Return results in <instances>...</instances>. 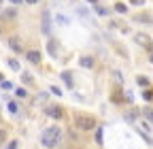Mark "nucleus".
<instances>
[{
    "label": "nucleus",
    "mask_w": 153,
    "mask_h": 149,
    "mask_svg": "<svg viewBox=\"0 0 153 149\" xmlns=\"http://www.w3.org/2000/svg\"><path fill=\"white\" fill-rule=\"evenodd\" d=\"M17 13H15V9H9V11H4L2 13V17H4V19H11V17H15Z\"/></svg>",
    "instance_id": "4468645a"
},
{
    "label": "nucleus",
    "mask_w": 153,
    "mask_h": 149,
    "mask_svg": "<svg viewBox=\"0 0 153 149\" xmlns=\"http://www.w3.org/2000/svg\"><path fill=\"white\" fill-rule=\"evenodd\" d=\"M2 81H4V79H2V74H0V83H2Z\"/></svg>",
    "instance_id": "473e14b6"
},
{
    "label": "nucleus",
    "mask_w": 153,
    "mask_h": 149,
    "mask_svg": "<svg viewBox=\"0 0 153 149\" xmlns=\"http://www.w3.org/2000/svg\"><path fill=\"white\" fill-rule=\"evenodd\" d=\"M60 141H62V130L57 128V126L47 128L45 132H43V136H41V143H43L45 147H49V149L57 147V145H60Z\"/></svg>",
    "instance_id": "f257e3e1"
},
{
    "label": "nucleus",
    "mask_w": 153,
    "mask_h": 149,
    "mask_svg": "<svg viewBox=\"0 0 153 149\" xmlns=\"http://www.w3.org/2000/svg\"><path fill=\"white\" fill-rule=\"evenodd\" d=\"M7 149H17V141H11V143L7 145Z\"/></svg>",
    "instance_id": "bb28decb"
},
{
    "label": "nucleus",
    "mask_w": 153,
    "mask_h": 149,
    "mask_svg": "<svg viewBox=\"0 0 153 149\" xmlns=\"http://www.w3.org/2000/svg\"><path fill=\"white\" fill-rule=\"evenodd\" d=\"M0 2H2V0H0Z\"/></svg>",
    "instance_id": "72a5a7b5"
},
{
    "label": "nucleus",
    "mask_w": 153,
    "mask_h": 149,
    "mask_svg": "<svg viewBox=\"0 0 153 149\" xmlns=\"http://www.w3.org/2000/svg\"><path fill=\"white\" fill-rule=\"evenodd\" d=\"M74 126L79 128V130H94L96 128V119L91 115H74Z\"/></svg>",
    "instance_id": "f03ea898"
},
{
    "label": "nucleus",
    "mask_w": 153,
    "mask_h": 149,
    "mask_svg": "<svg viewBox=\"0 0 153 149\" xmlns=\"http://www.w3.org/2000/svg\"><path fill=\"white\" fill-rule=\"evenodd\" d=\"M62 79L66 81V85H68V87H74V83H72V74H70V70H64V72H62Z\"/></svg>",
    "instance_id": "1a4fd4ad"
},
{
    "label": "nucleus",
    "mask_w": 153,
    "mask_h": 149,
    "mask_svg": "<svg viewBox=\"0 0 153 149\" xmlns=\"http://www.w3.org/2000/svg\"><path fill=\"white\" fill-rule=\"evenodd\" d=\"M9 66H11L13 70H19V62H17V60H13V58L9 60Z\"/></svg>",
    "instance_id": "f3484780"
},
{
    "label": "nucleus",
    "mask_w": 153,
    "mask_h": 149,
    "mask_svg": "<svg viewBox=\"0 0 153 149\" xmlns=\"http://www.w3.org/2000/svg\"><path fill=\"white\" fill-rule=\"evenodd\" d=\"M136 43L153 51V43H151V39H149V36H147V34H143V32H140V34H136Z\"/></svg>",
    "instance_id": "39448f33"
},
{
    "label": "nucleus",
    "mask_w": 153,
    "mask_h": 149,
    "mask_svg": "<svg viewBox=\"0 0 153 149\" xmlns=\"http://www.w3.org/2000/svg\"><path fill=\"white\" fill-rule=\"evenodd\" d=\"M43 30H45V34H51V19H49V11H43Z\"/></svg>",
    "instance_id": "423d86ee"
},
{
    "label": "nucleus",
    "mask_w": 153,
    "mask_h": 149,
    "mask_svg": "<svg viewBox=\"0 0 153 149\" xmlns=\"http://www.w3.org/2000/svg\"><path fill=\"white\" fill-rule=\"evenodd\" d=\"M22 81H26V83H32L34 79H32V74H28V72H24V74H22Z\"/></svg>",
    "instance_id": "a211bd4d"
},
{
    "label": "nucleus",
    "mask_w": 153,
    "mask_h": 149,
    "mask_svg": "<svg viewBox=\"0 0 153 149\" xmlns=\"http://www.w3.org/2000/svg\"><path fill=\"white\" fill-rule=\"evenodd\" d=\"M28 60L32 64H41V51H28Z\"/></svg>",
    "instance_id": "0eeeda50"
},
{
    "label": "nucleus",
    "mask_w": 153,
    "mask_h": 149,
    "mask_svg": "<svg viewBox=\"0 0 153 149\" xmlns=\"http://www.w3.org/2000/svg\"><path fill=\"white\" fill-rule=\"evenodd\" d=\"M15 94H17L19 98H26V89H17V92H15Z\"/></svg>",
    "instance_id": "393cba45"
},
{
    "label": "nucleus",
    "mask_w": 153,
    "mask_h": 149,
    "mask_svg": "<svg viewBox=\"0 0 153 149\" xmlns=\"http://www.w3.org/2000/svg\"><path fill=\"white\" fill-rule=\"evenodd\" d=\"M9 2H13V4H22L24 0H9Z\"/></svg>",
    "instance_id": "c85d7f7f"
},
{
    "label": "nucleus",
    "mask_w": 153,
    "mask_h": 149,
    "mask_svg": "<svg viewBox=\"0 0 153 149\" xmlns=\"http://www.w3.org/2000/svg\"><path fill=\"white\" fill-rule=\"evenodd\" d=\"M136 81H138V85H145V87L149 85V79H147V77H143V74H140V77H136Z\"/></svg>",
    "instance_id": "dca6fc26"
},
{
    "label": "nucleus",
    "mask_w": 153,
    "mask_h": 149,
    "mask_svg": "<svg viewBox=\"0 0 153 149\" xmlns=\"http://www.w3.org/2000/svg\"><path fill=\"white\" fill-rule=\"evenodd\" d=\"M102 136H104V130L98 128V130H96V143H98V145H102V141H104Z\"/></svg>",
    "instance_id": "f8f14e48"
},
{
    "label": "nucleus",
    "mask_w": 153,
    "mask_h": 149,
    "mask_svg": "<svg viewBox=\"0 0 153 149\" xmlns=\"http://www.w3.org/2000/svg\"><path fill=\"white\" fill-rule=\"evenodd\" d=\"M151 64H153V51H151Z\"/></svg>",
    "instance_id": "2f4dec72"
},
{
    "label": "nucleus",
    "mask_w": 153,
    "mask_h": 149,
    "mask_svg": "<svg viewBox=\"0 0 153 149\" xmlns=\"http://www.w3.org/2000/svg\"><path fill=\"white\" fill-rule=\"evenodd\" d=\"M136 117H138V113H136V111H128V113H126V121H136Z\"/></svg>",
    "instance_id": "9b49d317"
},
{
    "label": "nucleus",
    "mask_w": 153,
    "mask_h": 149,
    "mask_svg": "<svg viewBox=\"0 0 153 149\" xmlns=\"http://www.w3.org/2000/svg\"><path fill=\"white\" fill-rule=\"evenodd\" d=\"M143 115H145V117H147V119L153 124V111H151L149 107H145V109H143Z\"/></svg>",
    "instance_id": "ddd939ff"
},
{
    "label": "nucleus",
    "mask_w": 153,
    "mask_h": 149,
    "mask_svg": "<svg viewBox=\"0 0 153 149\" xmlns=\"http://www.w3.org/2000/svg\"><path fill=\"white\" fill-rule=\"evenodd\" d=\"M51 94H55V96H62V89H60V87H55V85H51Z\"/></svg>",
    "instance_id": "412c9836"
},
{
    "label": "nucleus",
    "mask_w": 153,
    "mask_h": 149,
    "mask_svg": "<svg viewBox=\"0 0 153 149\" xmlns=\"http://www.w3.org/2000/svg\"><path fill=\"white\" fill-rule=\"evenodd\" d=\"M47 115H49V117H53V119H62L64 111H62L60 107H55V104H49V107H47Z\"/></svg>",
    "instance_id": "20e7f679"
},
{
    "label": "nucleus",
    "mask_w": 153,
    "mask_h": 149,
    "mask_svg": "<svg viewBox=\"0 0 153 149\" xmlns=\"http://www.w3.org/2000/svg\"><path fill=\"white\" fill-rule=\"evenodd\" d=\"M79 62H81V66H83V68H89V70L94 68V60L89 58V55H81V60H79Z\"/></svg>",
    "instance_id": "6e6552de"
},
{
    "label": "nucleus",
    "mask_w": 153,
    "mask_h": 149,
    "mask_svg": "<svg viewBox=\"0 0 153 149\" xmlns=\"http://www.w3.org/2000/svg\"><path fill=\"white\" fill-rule=\"evenodd\" d=\"M147 0H132V4H136V7H140V4H145Z\"/></svg>",
    "instance_id": "cd10ccee"
},
{
    "label": "nucleus",
    "mask_w": 153,
    "mask_h": 149,
    "mask_svg": "<svg viewBox=\"0 0 153 149\" xmlns=\"http://www.w3.org/2000/svg\"><path fill=\"white\" fill-rule=\"evenodd\" d=\"M143 98H145V100H153V94L147 89V92H143Z\"/></svg>",
    "instance_id": "4be33fe9"
},
{
    "label": "nucleus",
    "mask_w": 153,
    "mask_h": 149,
    "mask_svg": "<svg viewBox=\"0 0 153 149\" xmlns=\"http://www.w3.org/2000/svg\"><path fill=\"white\" fill-rule=\"evenodd\" d=\"M87 2H89V4H98V0H87Z\"/></svg>",
    "instance_id": "7c9ffc66"
},
{
    "label": "nucleus",
    "mask_w": 153,
    "mask_h": 149,
    "mask_svg": "<svg viewBox=\"0 0 153 149\" xmlns=\"http://www.w3.org/2000/svg\"><path fill=\"white\" fill-rule=\"evenodd\" d=\"M4 139H7V132H4V130H0V145L4 143Z\"/></svg>",
    "instance_id": "a878e982"
},
{
    "label": "nucleus",
    "mask_w": 153,
    "mask_h": 149,
    "mask_svg": "<svg viewBox=\"0 0 153 149\" xmlns=\"http://www.w3.org/2000/svg\"><path fill=\"white\" fill-rule=\"evenodd\" d=\"M55 19H57V22H60V24H68V19H66V17H64V15H57V17H55Z\"/></svg>",
    "instance_id": "b1692460"
},
{
    "label": "nucleus",
    "mask_w": 153,
    "mask_h": 149,
    "mask_svg": "<svg viewBox=\"0 0 153 149\" xmlns=\"http://www.w3.org/2000/svg\"><path fill=\"white\" fill-rule=\"evenodd\" d=\"M9 104V111L11 113H17V102H7Z\"/></svg>",
    "instance_id": "aec40b11"
},
{
    "label": "nucleus",
    "mask_w": 153,
    "mask_h": 149,
    "mask_svg": "<svg viewBox=\"0 0 153 149\" xmlns=\"http://www.w3.org/2000/svg\"><path fill=\"white\" fill-rule=\"evenodd\" d=\"M26 2H28V4H36V2H38V0H26Z\"/></svg>",
    "instance_id": "c756f323"
},
{
    "label": "nucleus",
    "mask_w": 153,
    "mask_h": 149,
    "mask_svg": "<svg viewBox=\"0 0 153 149\" xmlns=\"http://www.w3.org/2000/svg\"><path fill=\"white\" fill-rule=\"evenodd\" d=\"M0 85H2V89H11V87H13V83H11V81H2Z\"/></svg>",
    "instance_id": "5701e85b"
},
{
    "label": "nucleus",
    "mask_w": 153,
    "mask_h": 149,
    "mask_svg": "<svg viewBox=\"0 0 153 149\" xmlns=\"http://www.w3.org/2000/svg\"><path fill=\"white\" fill-rule=\"evenodd\" d=\"M47 49H49V53H51V55H57V43H55L53 39H49V43H47Z\"/></svg>",
    "instance_id": "9d476101"
},
{
    "label": "nucleus",
    "mask_w": 153,
    "mask_h": 149,
    "mask_svg": "<svg viewBox=\"0 0 153 149\" xmlns=\"http://www.w3.org/2000/svg\"><path fill=\"white\" fill-rule=\"evenodd\" d=\"M94 7H96V11H98L100 15H108V11H106L104 7H98V4H94Z\"/></svg>",
    "instance_id": "6ab92c4d"
},
{
    "label": "nucleus",
    "mask_w": 153,
    "mask_h": 149,
    "mask_svg": "<svg viewBox=\"0 0 153 149\" xmlns=\"http://www.w3.org/2000/svg\"><path fill=\"white\" fill-rule=\"evenodd\" d=\"M9 47L15 53H24V45H22V41H19V36H9Z\"/></svg>",
    "instance_id": "7ed1b4c3"
},
{
    "label": "nucleus",
    "mask_w": 153,
    "mask_h": 149,
    "mask_svg": "<svg viewBox=\"0 0 153 149\" xmlns=\"http://www.w3.org/2000/svg\"><path fill=\"white\" fill-rule=\"evenodd\" d=\"M115 11H117V13H126L128 9H126V4H123V2H117V4H115Z\"/></svg>",
    "instance_id": "2eb2a0df"
}]
</instances>
